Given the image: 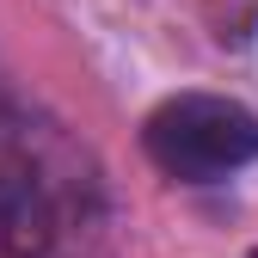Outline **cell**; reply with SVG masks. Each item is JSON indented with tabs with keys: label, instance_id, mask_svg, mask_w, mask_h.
<instances>
[{
	"label": "cell",
	"instance_id": "cell-1",
	"mask_svg": "<svg viewBox=\"0 0 258 258\" xmlns=\"http://www.w3.org/2000/svg\"><path fill=\"white\" fill-rule=\"evenodd\" d=\"M117 190L99 148L0 68V258H105Z\"/></svg>",
	"mask_w": 258,
	"mask_h": 258
},
{
	"label": "cell",
	"instance_id": "cell-2",
	"mask_svg": "<svg viewBox=\"0 0 258 258\" xmlns=\"http://www.w3.org/2000/svg\"><path fill=\"white\" fill-rule=\"evenodd\" d=\"M136 142L148 166L178 190H221L258 166V111L234 92L184 86L142 111Z\"/></svg>",
	"mask_w": 258,
	"mask_h": 258
}]
</instances>
